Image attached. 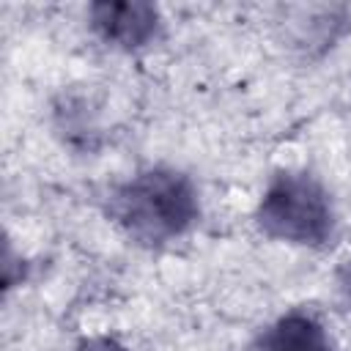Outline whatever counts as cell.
<instances>
[{
    "label": "cell",
    "instance_id": "6da1fadb",
    "mask_svg": "<svg viewBox=\"0 0 351 351\" xmlns=\"http://www.w3.org/2000/svg\"><path fill=\"white\" fill-rule=\"evenodd\" d=\"M112 222L137 244L159 247L186 236L200 219L192 178L176 167H143L110 189Z\"/></svg>",
    "mask_w": 351,
    "mask_h": 351
},
{
    "label": "cell",
    "instance_id": "7a4b0ae2",
    "mask_svg": "<svg viewBox=\"0 0 351 351\" xmlns=\"http://www.w3.org/2000/svg\"><path fill=\"white\" fill-rule=\"evenodd\" d=\"M335 222L326 186L307 170H277L255 208L263 236L299 247H324L335 236Z\"/></svg>",
    "mask_w": 351,
    "mask_h": 351
},
{
    "label": "cell",
    "instance_id": "3957f363",
    "mask_svg": "<svg viewBox=\"0 0 351 351\" xmlns=\"http://www.w3.org/2000/svg\"><path fill=\"white\" fill-rule=\"evenodd\" d=\"M90 30L115 49H143L156 41L162 30L159 8L140 0H104L88 8Z\"/></svg>",
    "mask_w": 351,
    "mask_h": 351
},
{
    "label": "cell",
    "instance_id": "277c9868",
    "mask_svg": "<svg viewBox=\"0 0 351 351\" xmlns=\"http://www.w3.org/2000/svg\"><path fill=\"white\" fill-rule=\"evenodd\" d=\"M255 351H337V346L321 318L307 310H291L258 335Z\"/></svg>",
    "mask_w": 351,
    "mask_h": 351
},
{
    "label": "cell",
    "instance_id": "5b68a950",
    "mask_svg": "<svg viewBox=\"0 0 351 351\" xmlns=\"http://www.w3.org/2000/svg\"><path fill=\"white\" fill-rule=\"evenodd\" d=\"M77 351H126V348L118 346V343L110 340V337H90V340H82Z\"/></svg>",
    "mask_w": 351,
    "mask_h": 351
},
{
    "label": "cell",
    "instance_id": "8992f818",
    "mask_svg": "<svg viewBox=\"0 0 351 351\" xmlns=\"http://www.w3.org/2000/svg\"><path fill=\"white\" fill-rule=\"evenodd\" d=\"M337 291H340V296H343V302L351 307V258L340 266V271H337Z\"/></svg>",
    "mask_w": 351,
    "mask_h": 351
}]
</instances>
